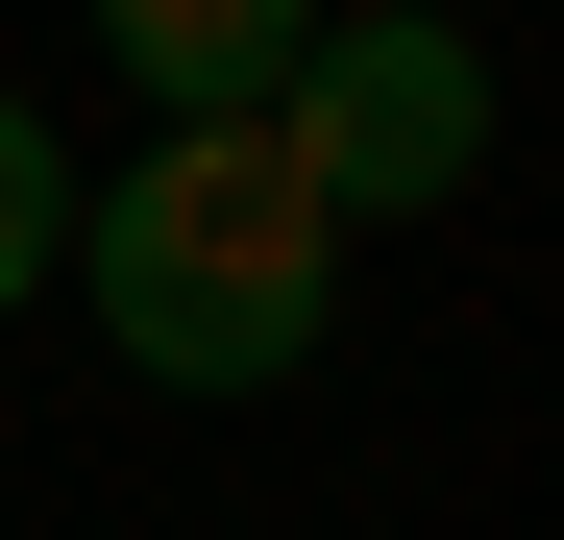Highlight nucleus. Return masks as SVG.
I'll return each mask as SVG.
<instances>
[{
	"label": "nucleus",
	"instance_id": "nucleus-1",
	"mask_svg": "<svg viewBox=\"0 0 564 540\" xmlns=\"http://www.w3.org/2000/svg\"><path fill=\"white\" fill-rule=\"evenodd\" d=\"M74 295L148 393H295L344 320V222L270 172V123H172L148 172L74 197Z\"/></svg>",
	"mask_w": 564,
	"mask_h": 540
},
{
	"label": "nucleus",
	"instance_id": "nucleus-3",
	"mask_svg": "<svg viewBox=\"0 0 564 540\" xmlns=\"http://www.w3.org/2000/svg\"><path fill=\"white\" fill-rule=\"evenodd\" d=\"M123 74L172 123H270L295 99V0H123Z\"/></svg>",
	"mask_w": 564,
	"mask_h": 540
},
{
	"label": "nucleus",
	"instance_id": "nucleus-2",
	"mask_svg": "<svg viewBox=\"0 0 564 540\" xmlns=\"http://www.w3.org/2000/svg\"><path fill=\"white\" fill-rule=\"evenodd\" d=\"M270 172L368 246V222H442L466 172H491V50L417 25V0H344V25H295V99H270Z\"/></svg>",
	"mask_w": 564,
	"mask_h": 540
},
{
	"label": "nucleus",
	"instance_id": "nucleus-4",
	"mask_svg": "<svg viewBox=\"0 0 564 540\" xmlns=\"http://www.w3.org/2000/svg\"><path fill=\"white\" fill-rule=\"evenodd\" d=\"M25 270H74V148H50V99H0V295Z\"/></svg>",
	"mask_w": 564,
	"mask_h": 540
}]
</instances>
